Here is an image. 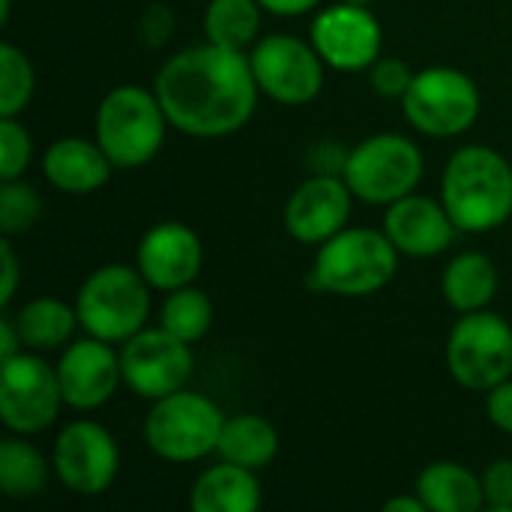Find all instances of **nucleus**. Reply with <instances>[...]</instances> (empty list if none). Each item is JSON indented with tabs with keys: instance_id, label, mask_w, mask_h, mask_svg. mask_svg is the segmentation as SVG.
<instances>
[{
	"instance_id": "a878e982",
	"label": "nucleus",
	"mask_w": 512,
	"mask_h": 512,
	"mask_svg": "<svg viewBox=\"0 0 512 512\" xmlns=\"http://www.w3.org/2000/svg\"><path fill=\"white\" fill-rule=\"evenodd\" d=\"M261 0H210L204 9V39L222 48L246 51L261 33Z\"/></svg>"
},
{
	"instance_id": "6e6552de",
	"label": "nucleus",
	"mask_w": 512,
	"mask_h": 512,
	"mask_svg": "<svg viewBox=\"0 0 512 512\" xmlns=\"http://www.w3.org/2000/svg\"><path fill=\"white\" fill-rule=\"evenodd\" d=\"M483 96L477 81L456 66H429L414 72L402 96L405 120L429 138H459L480 120Z\"/></svg>"
},
{
	"instance_id": "bb28decb",
	"label": "nucleus",
	"mask_w": 512,
	"mask_h": 512,
	"mask_svg": "<svg viewBox=\"0 0 512 512\" xmlns=\"http://www.w3.org/2000/svg\"><path fill=\"white\" fill-rule=\"evenodd\" d=\"M213 315H216L213 300L201 288L186 285V288L168 291V297L159 309V327H165L177 339L195 345L198 339H204L210 333Z\"/></svg>"
},
{
	"instance_id": "b1692460",
	"label": "nucleus",
	"mask_w": 512,
	"mask_h": 512,
	"mask_svg": "<svg viewBox=\"0 0 512 512\" xmlns=\"http://www.w3.org/2000/svg\"><path fill=\"white\" fill-rule=\"evenodd\" d=\"M219 459L234 462L249 471H264L273 465L279 453V432L270 420L258 414H234L225 417L222 438H219Z\"/></svg>"
},
{
	"instance_id": "39448f33",
	"label": "nucleus",
	"mask_w": 512,
	"mask_h": 512,
	"mask_svg": "<svg viewBox=\"0 0 512 512\" xmlns=\"http://www.w3.org/2000/svg\"><path fill=\"white\" fill-rule=\"evenodd\" d=\"M150 282L138 267L102 264L96 267L75 294V312L81 330L111 345H123L150 318Z\"/></svg>"
},
{
	"instance_id": "0eeeda50",
	"label": "nucleus",
	"mask_w": 512,
	"mask_h": 512,
	"mask_svg": "<svg viewBox=\"0 0 512 512\" xmlns=\"http://www.w3.org/2000/svg\"><path fill=\"white\" fill-rule=\"evenodd\" d=\"M426 162L420 147L399 132H378L348 150L342 177L354 198L372 207H387L411 195L423 180Z\"/></svg>"
},
{
	"instance_id": "e433bc0d",
	"label": "nucleus",
	"mask_w": 512,
	"mask_h": 512,
	"mask_svg": "<svg viewBox=\"0 0 512 512\" xmlns=\"http://www.w3.org/2000/svg\"><path fill=\"white\" fill-rule=\"evenodd\" d=\"M384 510L387 512H429L426 510V504H423V498L414 492V495H396V498H390V501H384Z\"/></svg>"
},
{
	"instance_id": "f704fd0d",
	"label": "nucleus",
	"mask_w": 512,
	"mask_h": 512,
	"mask_svg": "<svg viewBox=\"0 0 512 512\" xmlns=\"http://www.w3.org/2000/svg\"><path fill=\"white\" fill-rule=\"evenodd\" d=\"M321 0H261L264 12L270 15H279V18H297V15H306L318 6Z\"/></svg>"
},
{
	"instance_id": "1a4fd4ad",
	"label": "nucleus",
	"mask_w": 512,
	"mask_h": 512,
	"mask_svg": "<svg viewBox=\"0 0 512 512\" xmlns=\"http://www.w3.org/2000/svg\"><path fill=\"white\" fill-rule=\"evenodd\" d=\"M444 360L459 387L489 393L512 378V324L489 309L459 315L447 336Z\"/></svg>"
},
{
	"instance_id": "393cba45",
	"label": "nucleus",
	"mask_w": 512,
	"mask_h": 512,
	"mask_svg": "<svg viewBox=\"0 0 512 512\" xmlns=\"http://www.w3.org/2000/svg\"><path fill=\"white\" fill-rule=\"evenodd\" d=\"M54 465L27 441V435H12L0 441V489L12 501H30L45 492Z\"/></svg>"
},
{
	"instance_id": "f8f14e48",
	"label": "nucleus",
	"mask_w": 512,
	"mask_h": 512,
	"mask_svg": "<svg viewBox=\"0 0 512 512\" xmlns=\"http://www.w3.org/2000/svg\"><path fill=\"white\" fill-rule=\"evenodd\" d=\"M123 384L147 402L189 387L195 372L192 345L165 327H144L120 345Z\"/></svg>"
},
{
	"instance_id": "f3484780",
	"label": "nucleus",
	"mask_w": 512,
	"mask_h": 512,
	"mask_svg": "<svg viewBox=\"0 0 512 512\" xmlns=\"http://www.w3.org/2000/svg\"><path fill=\"white\" fill-rule=\"evenodd\" d=\"M135 267L150 282L153 291H177L186 285H195L201 267H204V246L201 237L177 222H156L138 243Z\"/></svg>"
},
{
	"instance_id": "f03ea898",
	"label": "nucleus",
	"mask_w": 512,
	"mask_h": 512,
	"mask_svg": "<svg viewBox=\"0 0 512 512\" xmlns=\"http://www.w3.org/2000/svg\"><path fill=\"white\" fill-rule=\"evenodd\" d=\"M441 201L465 234H489L512 216V165L489 144L459 147L441 174Z\"/></svg>"
},
{
	"instance_id": "7c9ffc66",
	"label": "nucleus",
	"mask_w": 512,
	"mask_h": 512,
	"mask_svg": "<svg viewBox=\"0 0 512 512\" xmlns=\"http://www.w3.org/2000/svg\"><path fill=\"white\" fill-rule=\"evenodd\" d=\"M414 81V69L402 60V57H387L381 54L372 66H369V87L384 96V99H399L408 93Z\"/></svg>"
},
{
	"instance_id": "20e7f679",
	"label": "nucleus",
	"mask_w": 512,
	"mask_h": 512,
	"mask_svg": "<svg viewBox=\"0 0 512 512\" xmlns=\"http://www.w3.org/2000/svg\"><path fill=\"white\" fill-rule=\"evenodd\" d=\"M399 270V249L384 228H342L318 246L312 264V285L336 297H369L393 282Z\"/></svg>"
},
{
	"instance_id": "5701e85b",
	"label": "nucleus",
	"mask_w": 512,
	"mask_h": 512,
	"mask_svg": "<svg viewBox=\"0 0 512 512\" xmlns=\"http://www.w3.org/2000/svg\"><path fill=\"white\" fill-rule=\"evenodd\" d=\"M15 327L27 351L45 354L66 348L81 321L75 303H66L60 297H33L15 312Z\"/></svg>"
},
{
	"instance_id": "473e14b6",
	"label": "nucleus",
	"mask_w": 512,
	"mask_h": 512,
	"mask_svg": "<svg viewBox=\"0 0 512 512\" xmlns=\"http://www.w3.org/2000/svg\"><path fill=\"white\" fill-rule=\"evenodd\" d=\"M486 417L498 432L512 435V378L486 393Z\"/></svg>"
},
{
	"instance_id": "f257e3e1",
	"label": "nucleus",
	"mask_w": 512,
	"mask_h": 512,
	"mask_svg": "<svg viewBox=\"0 0 512 512\" xmlns=\"http://www.w3.org/2000/svg\"><path fill=\"white\" fill-rule=\"evenodd\" d=\"M153 90L171 129L192 138H228L240 132L261 96L249 54L207 39L168 57L156 72Z\"/></svg>"
},
{
	"instance_id": "7ed1b4c3",
	"label": "nucleus",
	"mask_w": 512,
	"mask_h": 512,
	"mask_svg": "<svg viewBox=\"0 0 512 512\" xmlns=\"http://www.w3.org/2000/svg\"><path fill=\"white\" fill-rule=\"evenodd\" d=\"M168 114L156 90L138 84L111 87L96 108V141L114 168H141L156 159L168 135Z\"/></svg>"
},
{
	"instance_id": "9d476101",
	"label": "nucleus",
	"mask_w": 512,
	"mask_h": 512,
	"mask_svg": "<svg viewBox=\"0 0 512 512\" xmlns=\"http://www.w3.org/2000/svg\"><path fill=\"white\" fill-rule=\"evenodd\" d=\"M63 390L57 381V366H51L39 351H18L0 360V420L12 435H39L57 417Z\"/></svg>"
},
{
	"instance_id": "cd10ccee",
	"label": "nucleus",
	"mask_w": 512,
	"mask_h": 512,
	"mask_svg": "<svg viewBox=\"0 0 512 512\" xmlns=\"http://www.w3.org/2000/svg\"><path fill=\"white\" fill-rule=\"evenodd\" d=\"M36 93V69L30 57L12 45H0V117H21Z\"/></svg>"
},
{
	"instance_id": "6ab92c4d",
	"label": "nucleus",
	"mask_w": 512,
	"mask_h": 512,
	"mask_svg": "<svg viewBox=\"0 0 512 512\" xmlns=\"http://www.w3.org/2000/svg\"><path fill=\"white\" fill-rule=\"evenodd\" d=\"M42 174L57 192L90 195L111 180L114 162L108 159V153L99 147L96 138L90 141V138L66 135L48 144V150L42 153Z\"/></svg>"
},
{
	"instance_id": "c9c22d12",
	"label": "nucleus",
	"mask_w": 512,
	"mask_h": 512,
	"mask_svg": "<svg viewBox=\"0 0 512 512\" xmlns=\"http://www.w3.org/2000/svg\"><path fill=\"white\" fill-rule=\"evenodd\" d=\"M18 351H24V342H21V333L15 327V318L12 315H3L0 318V360H9Z\"/></svg>"
},
{
	"instance_id": "dca6fc26",
	"label": "nucleus",
	"mask_w": 512,
	"mask_h": 512,
	"mask_svg": "<svg viewBox=\"0 0 512 512\" xmlns=\"http://www.w3.org/2000/svg\"><path fill=\"white\" fill-rule=\"evenodd\" d=\"M354 207V192L348 189L345 177L318 174L303 180L291 198L285 201V231L306 246H321L330 237H336L342 228H348Z\"/></svg>"
},
{
	"instance_id": "9b49d317",
	"label": "nucleus",
	"mask_w": 512,
	"mask_h": 512,
	"mask_svg": "<svg viewBox=\"0 0 512 512\" xmlns=\"http://www.w3.org/2000/svg\"><path fill=\"white\" fill-rule=\"evenodd\" d=\"M252 75L261 93L279 105H309L324 90V69L312 39L291 33H270L258 39L249 51Z\"/></svg>"
},
{
	"instance_id": "412c9836",
	"label": "nucleus",
	"mask_w": 512,
	"mask_h": 512,
	"mask_svg": "<svg viewBox=\"0 0 512 512\" xmlns=\"http://www.w3.org/2000/svg\"><path fill=\"white\" fill-rule=\"evenodd\" d=\"M414 492L432 512H480L486 510L483 477L462 462H432L420 471Z\"/></svg>"
},
{
	"instance_id": "4468645a",
	"label": "nucleus",
	"mask_w": 512,
	"mask_h": 512,
	"mask_svg": "<svg viewBox=\"0 0 512 512\" xmlns=\"http://www.w3.org/2000/svg\"><path fill=\"white\" fill-rule=\"evenodd\" d=\"M312 45L336 72L369 69L384 54V27L366 3H333L312 21Z\"/></svg>"
},
{
	"instance_id": "a211bd4d",
	"label": "nucleus",
	"mask_w": 512,
	"mask_h": 512,
	"mask_svg": "<svg viewBox=\"0 0 512 512\" xmlns=\"http://www.w3.org/2000/svg\"><path fill=\"white\" fill-rule=\"evenodd\" d=\"M456 222L444 201L429 195H405L393 204H387L384 213V234L399 249V255L408 258H435L444 255L453 246Z\"/></svg>"
},
{
	"instance_id": "58836bf2",
	"label": "nucleus",
	"mask_w": 512,
	"mask_h": 512,
	"mask_svg": "<svg viewBox=\"0 0 512 512\" xmlns=\"http://www.w3.org/2000/svg\"><path fill=\"white\" fill-rule=\"evenodd\" d=\"M351 3H366V6H369V3H375V0H351Z\"/></svg>"
},
{
	"instance_id": "c85d7f7f",
	"label": "nucleus",
	"mask_w": 512,
	"mask_h": 512,
	"mask_svg": "<svg viewBox=\"0 0 512 512\" xmlns=\"http://www.w3.org/2000/svg\"><path fill=\"white\" fill-rule=\"evenodd\" d=\"M42 216V195L18 180H3L0 183V231L3 237H18L27 234Z\"/></svg>"
},
{
	"instance_id": "c756f323",
	"label": "nucleus",
	"mask_w": 512,
	"mask_h": 512,
	"mask_svg": "<svg viewBox=\"0 0 512 512\" xmlns=\"http://www.w3.org/2000/svg\"><path fill=\"white\" fill-rule=\"evenodd\" d=\"M33 162V138L18 117H0V180H18Z\"/></svg>"
},
{
	"instance_id": "2eb2a0df",
	"label": "nucleus",
	"mask_w": 512,
	"mask_h": 512,
	"mask_svg": "<svg viewBox=\"0 0 512 512\" xmlns=\"http://www.w3.org/2000/svg\"><path fill=\"white\" fill-rule=\"evenodd\" d=\"M57 381L63 390V402L72 411H96L123 384V366L120 354L111 342H102L96 336L78 339L63 348L57 360Z\"/></svg>"
},
{
	"instance_id": "aec40b11",
	"label": "nucleus",
	"mask_w": 512,
	"mask_h": 512,
	"mask_svg": "<svg viewBox=\"0 0 512 512\" xmlns=\"http://www.w3.org/2000/svg\"><path fill=\"white\" fill-rule=\"evenodd\" d=\"M189 507L195 512H255L261 507L258 471L240 468L225 459L219 465H210L192 483Z\"/></svg>"
},
{
	"instance_id": "423d86ee",
	"label": "nucleus",
	"mask_w": 512,
	"mask_h": 512,
	"mask_svg": "<svg viewBox=\"0 0 512 512\" xmlns=\"http://www.w3.org/2000/svg\"><path fill=\"white\" fill-rule=\"evenodd\" d=\"M225 414L222 408L189 387L150 402L144 417V441L162 462L192 465L219 450Z\"/></svg>"
},
{
	"instance_id": "4c0bfd02",
	"label": "nucleus",
	"mask_w": 512,
	"mask_h": 512,
	"mask_svg": "<svg viewBox=\"0 0 512 512\" xmlns=\"http://www.w3.org/2000/svg\"><path fill=\"white\" fill-rule=\"evenodd\" d=\"M9 12H12V0H3V6H0V21L3 24L9 21Z\"/></svg>"
},
{
	"instance_id": "72a5a7b5",
	"label": "nucleus",
	"mask_w": 512,
	"mask_h": 512,
	"mask_svg": "<svg viewBox=\"0 0 512 512\" xmlns=\"http://www.w3.org/2000/svg\"><path fill=\"white\" fill-rule=\"evenodd\" d=\"M0 261H3V288H0V303L9 306L15 291H18V282H21V267H18V255L12 249V237H3L0 240Z\"/></svg>"
},
{
	"instance_id": "2f4dec72",
	"label": "nucleus",
	"mask_w": 512,
	"mask_h": 512,
	"mask_svg": "<svg viewBox=\"0 0 512 512\" xmlns=\"http://www.w3.org/2000/svg\"><path fill=\"white\" fill-rule=\"evenodd\" d=\"M486 510L512 512V459H495L483 471Z\"/></svg>"
},
{
	"instance_id": "ddd939ff",
	"label": "nucleus",
	"mask_w": 512,
	"mask_h": 512,
	"mask_svg": "<svg viewBox=\"0 0 512 512\" xmlns=\"http://www.w3.org/2000/svg\"><path fill=\"white\" fill-rule=\"evenodd\" d=\"M54 477L81 498L105 495L120 474V447L96 420H72L60 429L51 450Z\"/></svg>"
},
{
	"instance_id": "4be33fe9",
	"label": "nucleus",
	"mask_w": 512,
	"mask_h": 512,
	"mask_svg": "<svg viewBox=\"0 0 512 512\" xmlns=\"http://www.w3.org/2000/svg\"><path fill=\"white\" fill-rule=\"evenodd\" d=\"M498 288H501L498 264L483 252L456 255L441 276V294L447 306L459 315L489 309L492 300L498 297Z\"/></svg>"
}]
</instances>
